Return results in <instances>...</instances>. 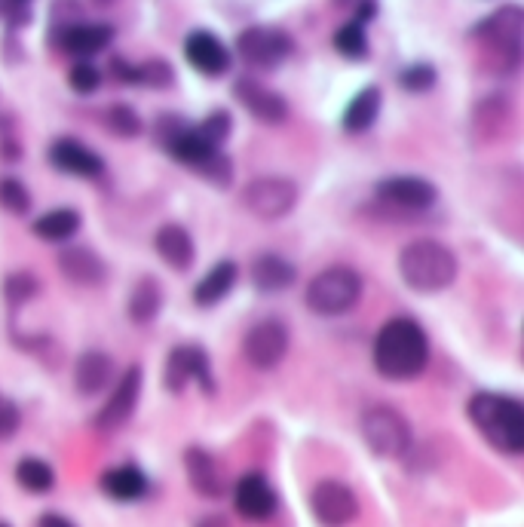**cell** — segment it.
<instances>
[{
    "label": "cell",
    "mask_w": 524,
    "mask_h": 527,
    "mask_svg": "<svg viewBox=\"0 0 524 527\" xmlns=\"http://www.w3.org/2000/svg\"><path fill=\"white\" fill-rule=\"evenodd\" d=\"M466 40L475 46V68L488 77H515L521 68V40H524V13L521 7H500L479 19Z\"/></svg>",
    "instance_id": "cell-1"
},
{
    "label": "cell",
    "mask_w": 524,
    "mask_h": 527,
    "mask_svg": "<svg viewBox=\"0 0 524 527\" xmlns=\"http://www.w3.org/2000/svg\"><path fill=\"white\" fill-rule=\"evenodd\" d=\"M371 362L384 380L393 383L414 380L423 374L426 362H430V338H426V331L420 328L417 319L393 316L374 334Z\"/></svg>",
    "instance_id": "cell-2"
},
{
    "label": "cell",
    "mask_w": 524,
    "mask_h": 527,
    "mask_svg": "<svg viewBox=\"0 0 524 527\" xmlns=\"http://www.w3.org/2000/svg\"><path fill=\"white\" fill-rule=\"evenodd\" d=\"M466 417L494 451L509 457L524 451V405L515 396L479 390L466 402Z\"/></svg>",
    "instance_id": "cell-3"
},
{
    "label": "cell",
    "mask_w": 524,
    "mask_h": 527,
    "mask_svg": "<svg viewBox=\"0 0 524 527\" xmlns=\"http://www.w3.org/2000/svg\"><path fill=\"white\" fill-rule=\"evenodd\" d=\"M396 270L411 292L436 295V292L451 289L457 282L460 261L445 243H439V239H414V243H408L399 252Z\"/></svg>",
    "instance_id": "cell-4"
},
{
    "label": "cell",
    "mask_w": 524,
    "mask_h": 527,
    "mask_svg": "<svg viewBox=\"0 0 524 527\" xmlns=\"http://www.w3.org/2000/svg\"><path fill=\"white\" fill-rule=\"evenodd\" d=\"M365 292V282L362 273L347 267V264H335V267H325L319 270L304 289V304L310 313L316 316H344L350 313Z\"/></svg>",
    "instance_id": "cell-5"
},
{
    "label": "cell",
    "mask_w": 524,
    "mask_h": 527,
    "mask_svg": "<svg viewBox=\"0 0 524 527\" xmlns=\"http://www.w3.org/2000/svg\"><path fill=\"white\" fill-rule=\"evenodd\" d=\"M359 433H362V442L368 445V451L380 460H402L414 445L408 417L393 405L365 408L359 417Z\"/></svg>",
    "instance_id": "cell-6"
},
{
    "label": "cell",
    "mask_w": 524,
    "mask_h": 527,
    "mask_svg": "<svg viewBox=\"0 0 524 527\" xmlns=\"http://www.w3.org/2000/svg\"><path fill=\"white\" fill-rule=\"evenodd\" d=\"M236 53L252 71H276L295 56V37L279 25H249L236 37Z\"/></svg>",
    "instance_id": "cell-7"
},
{
    "label": "cell",
    "mask_w": 524,
    "mask_h": 527,
    "mask_svg": "<svg viewBox=\"0 0 524 527\" xmlns=\"http://www.w3.org/2000/svg\"><path fill=\"white\" fill-rule=\"evenodd\" d=\"M240 206L258 221H279L298 206V184L285 175H261L243 184Z\"/></svg>",
    "instance_id": "cell-8"
},
{
    "label": "cell",
    "mask_w": 524,
    "mask_h": 527,
    "mask_svg": "<svg viewBox=\"0 0 524 527\" xmlns=\"http://www.w3.org/2000/svg\"><path fill=\"white\" fill-rule=\"evenodd\" d=\"M190 383H200L206 396L218 393V383L212 374V359L200 344H178L169 350L163 365V387L169 396H181Z\"/></svg>",
    "instance_id": "cell-9"
},
{
    "label": "cell",
    "mask_w": 524,
    "mask_h": 527,
    "mask_svg": "<svg viewBox=\"0 0 524 527\" xmlns=\"http://www.w3.org/2000/svg\"><path fill=\"white\" fill-rule=\"evenodd\" d=\"M374 200L396 215H420L439 203V187L420 175H390L374 184Z\"/></svg>",
    "instance_id": "cell-10"
},
{
    "label": "cell",
    "mask_w": 524,
    "mask_h": 527,
    "mask_svg": "<svg viewBox=\"0 0 524 527\" xmlns=\"http://www.w3.org/2000/svg\"><path fill=\"white\" fill-rule=\"evenodd\" d=\"M289 347H292V331L276 316L255 322L243 338V356L258 371H273L289 356Z\"/></svg>",
    "instance_id": "cell-11"
},
{
    "label": "cell",
    "mask_w": 524,
    "mask_h": 527,
    "mask_svg": "<svg viewBox=\"0 0 524 527\" xmlns=\"http://www.w3.org/2000/svg\"><path fill=\"white\" fill-rule=\"evenodd\" d=\"M141 383H145V371H141V365H129L120 374V380L114 383V390L108 393V402L95 411V417H92L95 429H102V433H117L120 426H126L138 408Z\"/></svg>",
    "instance_id": "cell-12"
},
{
    "label": "cell",
    "mask_w": 524,
    "mask_h": 527,
    "mask_svg": "<svg viewBox=\"0 0 524 527\" xmlns=\"http://www.w3.org/2000/svg\"><path fill=\"white\" fill-rule=\"evenodd\" d=\"M114 25L108 22H86V19H77L65 28H53L50 31V40L56 43L59 40V50L77 62H89L95 56H102L108 46L114 43Z\"/></svg>",
    "instance_id": "cell-13"
},
{
    "label": "cell",
    "mask_w": 524,
    "mask_h": 527,
    "mask_svg": "<svg viewBox=\"0 0 524 527\" xmlns=\"http://www.w3.org/2000/svg\"><path fill=\"white\" fill-rule=\"evenodd\" d=\"M310 512L322 527H347L359 515V497L338 478H325L310 491Z\"/></svg>",
    "instance_id": "cell-14"
},
{
    "label": "cell",
    "mask_w": 524,
    "mask_h": 527,
    "mask_svg": "<svg viewBox=\"0 0 524 527\" xmlns=\"http://www.w3.org/2000/svg\"><path fill=\"white\" fill-rule=\"evenodd\" d=\"M233 95L255 120H261L267 126H279L289 120V102H285V95L270 89L264 80H258L252 74H243L233 80Z\"/></svg>",
    "instance_id": "cell-15"
},
{
    "label": "cell",
    "mask_w": 524,
    "mask_h": 527,
    "mask_svg": "<svg viewBox=\"0 0 524 527\" xmlns=\"http://www.w3.org/2000/svg\"><path fill=\"white\" fill-rule=\"evenodd\" d=\"M46 160H50L53 169H59L71 178H86V181H99L108 172L105 160L89 145H83L80 138H71V135L53 138L50 148H46Z\"/></svg>",
    "instance_id": "cell-16"
},
{
    "label": "cell",
    "mask_w": 524,
    "mask_h": 527,
    "mask_svg": "<svg viewBox=\"0 0 524 527\" xmlns=\"http://www.w3.org/2000/svg\"><path fill=\"white\" fill-rule=\"evenodd\" d=\"M184 59H187V65L194 68L197 74H203V77H209V80L224 77V74L230 71V65H233L230 46H227L218 34H212V31H206V28L190 31V34L184 37Z\"/></svg>",
    "instance_id": "cell-17"
},
{
    "label": "cell",
    "mask_w": 524,
    "mask_h": 527,
    "mask_svg": "<svg viewBox=\"0 0 524 527\" xmlns=\"http://www.w3.org/2000/svg\"><path fill=\"white\" fill-rule=\"evenodd\" d=\"M184 469H187L190 488H194L206 500H221L227 494V488H230L221 460L212 451L200 448V445H190L184 451Z\"/></svg>",
    "instance_id": "cell-18"
},
{
    "label": "cell",
    "mask_w": 524,
    "mask_h": 527,
    "mask_svg": "<svg viewBox=\"0 0 524 527\" xmlns=\"http://www.w3.org/2000/svg\"><path fill=\"white\" fill-rule=\"evenodd\" d=\"M276 506H279L276 488L261 472H249L233 485V509L246 521H267V518H273Z\"/></svg>",
    "instance_id": "cell-19"
},
{
    "label": "cell",
    "mask_w": 524,
    "mask_h": 527,
    "mask_svg": "<svg viewBox=\"0 0 524 527\" xmlns=\"http://www.w3.org/2000/svg\"><path fill=\"white\" fill-rule=\"evenodd\" d=\"M62 276L83 289H99L102 282H108V264L105 258L89 249V246H65L56 258Z\"/></svg>",
    "instance_id": "cell-20"
},
{
    "label": "cell",
    "mask_w": 524,
    "mask_h": 527,
    "mask_svg": "<svg viewBox=\"0 0 524 527\" xmlns=\"http://www.w3.org/2000/svg\"><path fill=\"white\" fill-rule=\"evenodd\" d=\"M154 252L163 258V264L175 273H187L197 261V243L187 227L169 221L154 233Z\"/></svg>",
    "instance_id": "cell-21"
},
{
    "label": "cell",
    "mask_w": 524,
    "mask_h": 527,
    "mask_svg": "<svg viewBox=\"0 0 524 527\" xmlns=\"http://www.w3.org/2000/svg\"><path fill=\"white\" fill-rule=\"evenodd\" d=\"M114 383V359L102 350H86L74 362V390L77 396H102Z\"/></svg>",
    "instance_id": "cell-22"
},
{
    "label": "cell",
    "mask_w": 524,
    "mask_h": 527,
    "mask_svg": "<svg viewBox=\"0 0 524 527\" xmlns=\"http://www.w3.org/2000/svg\"><path fill=\"white\" fill-rule=\"evenodd\" d=\"M298 282V267L282 258L276 252H264L258 258H252V285L261 295H279L285 289H292Z\"/></svg>",
    "instance_id": "cell-23"
},
{
    "label": "cell",
    "mask_w": 524,
    "mask_h": 527,
    "mask_svg": "<svg viewBox=\"0 0 524 527\" xmlns=\"http://www.w3.org/2000/svg\"><path fill=\"white\" fill-rule=\"evenodd\" d=\"M236 282H240V264L224 258L218 264H212L206 270V276L194 285V304L200 310H212L218 307L233 289H236Z\"/></svg>",
    "instance_id": "cell-24"
},
{
    "label": "cell",
    "mask_w": 524,
    "mask_h": 527,
    "mask_svg": "<svg viewBox=\"0 0 524 527\" xmlns=\"http://www.w3.org/2000/svg\"><path fill=\"white\" fill-rule=\"evenodd\" d=\"M380 108H384V92H380V86H374V83L362 86L341 114V129L347 135H365L377 123Z\"/></svg>",
    "instance_id": "cell-25"
},
{
    "label": "cell",
    "mask_w": 524,
    "mask_h": 527,
    "mask_svg": "<svg viewBox=\"0 0 524 527\" xmlns=\"http://www.w3.org/2000/svg\"><path fill=\"white\" fill-rule=\"evenodd\" d=\"M166 304V289L163 282L154 279V276H141L132 289H129V298H126V316L129 322L135 325H148L160 316Z\"/></svg>",
    "instance_id": "cell-26"
},
{
    "label": "cell",
    "mask_w": 524,
    "mask_h": 527,
    "mask_svg": "<svg viewBox=\"0 0 524 527\" xmlns=\"http://www.w3.org/2000/svg\"><path fill=\"white\" fill-rule=\"evenodd\" d=\"M102 491L117 503H135L151 491V482L135 463H123L102 475Z\"/></svg>",
    "instance_id": "cell-27"
},
{
    "label": "cell",
    "mask_w": 524,
    "mask_h": 527,
    "mask_svg": "<svg viewBox=\"0 0 524 527\" xmlns=\"http://www.w3.org/2000/svg\"><path fill=\"white\" fill-rule=\"evenodd\" d=\"M512 123V102L509 95H488L479 102V108L472 111V132L479 135V141H494L503 126Z\"/></svg>",
    "instance_id": "cell-28"
},
{
    "label": "cell",
    "mask_w": 524,
    "mask_h": 527,
    "mask_svg": "<svg viewBox=\"0 0 524 527\" xmlns=\"http://www.w3.org/2000/svg\"><path fill=\"white\" fill-rule=\"evenodd\" d=\"M80 227H83V215H80L77 209H68V206H59V209L43 212V215L34 218V224H31L34 236L46 239V243H65V239H71Z\"/></svg>",
    "instance_id": "cell-29"
},
{
    "label": "cell",
    "mask_w": 524,
    "mask_h": 527,
    "mask_svg": "<svg viewBox=\"0 0 524 527\" xmlns=\"http://www.w3.org/2000/svg\"><path fill=\"white\" fill-rule=\"evenodd\" d=\"M221 148H212L209 141L197 132V123L190 126V132H184L175 145L166 151V157H172L175 163H181V166H190V169H200L212 154H218Z\"/></svg>",
    "instance_id": "cell-30"
},
{
    "label": "cell",
    "mask_w": 524,
    "mask_h": 527,
    "mask_svg": "<svg viewBox=\"0 0 524 527\" xmlns=\"http://www.w3.org/2000/svg\"><path fill=\"white\" fill-rule=\"evenodd\" d=\"M16 482L28 494H50L56 488V469L43 457H22L16 463Z\"/></svg>",
    "instance_id": "cell-31"
},
{
    "label": "cell",
    "mask_w": 524,
    "mask_h": 527,
    "mask_svg": "<svg viewBox=\"0 0 524 527\" xmlns=\"http://www.w3.org/2000/svg\"><path fill=\"white\" fill-rule=\"evenodd\" d=\"M331 43H335V50H338L344 59H350V62H365L368 53H371L368 25H362V22H356V19L344 22V25L335 31V37H331Z\"/></svg>",
    "instance_id": "cell-32"
},
{
    "label": "cell",
    "mask_w": 524,
    "mask_h": 527,
    "mask_svg": "<svg viewBox=\"0 0 524 527\" xmlns=\"http://www.w3.org/2000/svg\"><path fill=\"white\" fill-rule=\"evenodd\" d=\"M0 295H4L10 310L25 307L28 301H34L40 295V279L28 270H13L4 276V285H0Z\"/></svg>",
    "instance_id": "cell-33"
},
{
    "label": "cell",
    "mask_w": 524,
    "mask_h": 527,
    "mask_svg": "<svg viewBox=\"0 0 524 527\" xmlns=\"http://www.w3.org/2000/svg\"><path fill=\"white\" fill-rule=\"evenodd\" d=\"M102 123L111 135L117 138H138L141 132H145V123H141V114L126 105V102H114L102 111Z\"/></svg>",
    "instance_id": "cell-34"
},
{
    "label": "cell",
    "mask_w": 524,
    "mask_h": 527,
    "mask_svg": "<svg viewBox=\"0 0 524 527\" xmlns=\"http://www.w3.org/2000/svg\"><path fill=\"white\" fill-rule=\"evenodd\" d=\"M34 206L31 190L16 178V175H4L0 178V209L10 215H28Z\"/></svg>",
    "instance_id": "cell-35"
},
{
    "label": "cell",
    "mask_w": 524,
    "mask_h": 527,
    "mask_svg": "<svg viewBox=\"0 0 524 527\" xmlns=\"http://www.w3.org/2000/svg\"><path fill=\"white\" fill-rule=\"evenodd\" d=\"M190 126H194V123H190L187 117H181V114H175V111L157 114V120H154V145L166 154L184 132H190Z\"/></svg>",
    "instance_id": "cell-36"
},
{
    "label": "cell",
    "mask_w": 524,
    "mask_h": 527,
    "mask_svg": "<svg viewBox=\"0 0 524 527\" xmlns=\"http://www.w3.org/2000/svg\"><path fill=\"white\" fill-rule=\"evenodd\" d=\"M135 77H138V86H148V89H172L175 86V68L166 59L138 62Z\"/></svg>",
    "instance_id": "cell-37"
},
{
    "label": "cell",
    "mask_w": 524,
    "mask_h": 527,
    "mask_svg": "<svg viewBox=\"0 0 524 527\" xmlns=\"http://www.w3.org/2000/svg\"><path fill=\"white\" fill-rule=\"evenodd\" d=\"M439 83V71L433 62H411L399 71V86L405 92H430Z\"/></svg>",
    "instance_id": "cell-38"
},
{
    "label": "cell",
    "mask_w": 524,
    "mask_h": 527,
    "mask_svg": "<svg viewBox=\"0 0 524 527\" xmlns=\"http://www.w3.org/2000/svg\"><path fill=\"white\" fill-rule=\"evenodd\" d=\"M197 132L209 141L212 148H221L224 141L230 138V132H233V117H230V111L215 108L212 114H206V117L197 123Z\"/></svg>",
    "instance_id": "cell-39"
},
{
    "label": "cell",
    "mask_w": 524,
    "mask_h": 527,
    "mask_svg": "<svg viewBox=\"0 0 524 527\" xmlns=\"http://www.w3.org/2000/svg\"><path fill=\"white\" fill-rule=\"evenodd\" d=\"M197 172V178H203L206 184H212V187H218V190H227L230 184H233V160L224 154V151H218V154H212L200 169H194Z\"/></svg>",
    "instance_id": "cell-40"
},
{
    "label": "cell",
    "mask_w": 524,
    "mask_h": 527,
    "mask_svg": "<svg viewBox=\"0 0 524 527\" xmlns=\"http://www.w3.org/2000/svg\"><path fill=\"white\" fill-rule=\"evenodd\" d=\"M34 7L28 0H0V22H4L7 34H19L25 25H31Z\"/></svg>",
    "instance_id": "cell-41"
},
{
    "label": "cell",
    "mask_w": 524,
    "mask_h": 527,
    "mask_svg": "<svg viewBox=\"0 0 524 527\" xmlns=\"http://www.w3.org/2000/svg\"><path fill=\"white\" fill-rule=\"evenodd\" d=\"M102 71L95 68L92 62H77L71 71H68V86L77 92V95H92L95 89L102 86Z\"/></svg>",
    "instance_id": "cell-42"
},
{
    "label": "cell",
    "mask_w": 524,
    "mask_h": 527,
    "mask_svg": "<svg viewBox=\"0 0 524 527\" xmlns=\"http://www.w3.org/2000/svg\"><path fill=\"white\" fill-rule=\"evenodd\" d=\"M19 426H22V411L13 399L7 396H0V442L4 439H13L19 433Z\"/></svg>",
    "instance_id": "cell-43"
},
{
    "label": "cell",
    "mask_w": 524,
    "mask_h": 527,
    "mask_svg": "<svg viewBox=\"0 0 524 527\" xmlns=\"http://www.w3.org/2000/svg\"><path fill=\"white\" fill-rule=\"evenodd\" d=\"M108 77L120 86H138V77H135V65L126 62L123 56H111L108 62Z\"/></svg>",
    "instance_id": "cell-44"
},
{
    "label": "cell",
    "mask_w": 524,
    "mask_h": 527,
    "mask_svg": "<svg viewBox=\"0 0 524 527\" xmlns=\"http://www.w3.org/2000/svg\"><path fill=\"white\" fill-rule=\"evenodd\" d=\"M0 160H10V163L22 160V141L16 135H0Z\"/></svg>",
    "instance_id": "cell-45"
},
{
    "label": "cell",
    "mask_w": 524,
    "mask_h": 527,
    "mask_svg": "<svg viewBox=\"0 0 524 527\" xmlns=\"http://www.w3.org/2000/svg\"><path fill=\"white\" fill-rule=\"evenodd\" d=\"M37 527H77V524L71 518L59 515V512H43L40 521H37Z\"/></svg>",
    "instance_id": "cell-46"
},
{
    "label": "cell",
    "mask_w": 524,
    "mask_h": 527,
    "mask_svg": "<svg viewBox=\"0 0 524 527\" xmlns=\"http://www.w3.org/2000/svg\"><path fill=\"white\" fill-rule=\"evenodd\" d=\"M197 527H227V521L221 515H206Z\"/></svg>",
    "instance_id": "cell-47"
},
{
    "label": "cell",
    "mask_w": 524,
    "mask_h": 527,
    "mask_svg": "<svg viewBox=\"0 0 524 527\" xmlns=\"http://www.w3.org/2000/svg\"><path fill=\"white\" fill-rule=\"evenodd\" d=\"M0 527H10V524H7V521H0Z\"/></svg>",
    "instance_id": "cell-48"
}]
</instances>
